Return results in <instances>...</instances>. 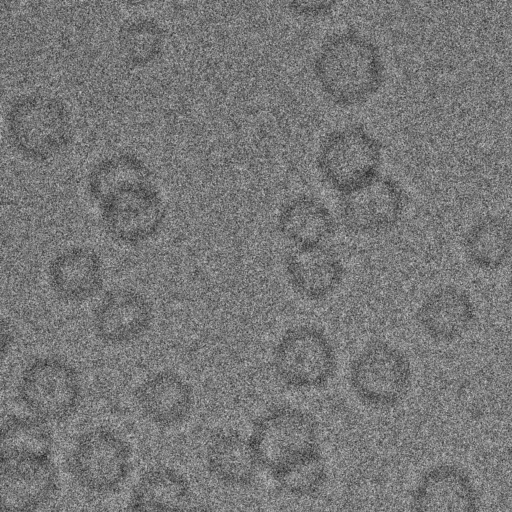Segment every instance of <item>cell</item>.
<instances>
[{
    "instance_id": "12",
    "label": "cell",
    "mask_w": 512,
    "mask_h": 512,
    "mask_svg": "<svg viewBox=\"0 0 512 512\" xmlns=\"http://www.w3.org/2000/svg\"><path fill=\"white\" fill-rule=\"evenodd\" d=\"M411 512H480L481 500L470 474L454 463H440L419 477L411 492Z\"/></svg>"
},
{
    "instance_id": "22",
    "label": "cell",
    "mask_w": 512,
    "mask_h": 512,
    "mask_svg": "<svg viewBox=\"0 0 512 512\" xmlns=\"http://www.w3.org/2000/svg\"><path fill=\"white\" fill-rule=\"evenodd\" d=\"M0 456L50 457L53 435L47 422L35 416L12 415L2 425Z\"/></svg>"
},
{
    "instance_id": "15",
    "label": "cell",
    "mask_w": 512,
    "mask_h": 512,
    "mask_svg": "<svg viewBox=\"0 0 512 512\" xmlns=\"http://www.w3.org/2000/svg\"><path fill=\"white\" fill-rule=\"evenodd\" d=\"M415 316L418 325L429 338L449 343L470 329L476 309L465 290L454 285H443L422 300Z\"/></svg>"
},
{
    "instance_id": "24",
    "label": "cell",
    "mask_w": 512,
    "mask_h": 512,
    "mask_svg": "<svg viewBox=\"0 0 512 512\" xmlns=\"http://www.w3.org/2000/svg\"><path fill=\"white\" fill-rule=\"evenodd\" d=\"M121 42L133 63L146 64L161 49L162 31L152 20L134 21L122 32Z\"/></svg>"
},
{
    "instance_id": "17",
    "label": "cell",
    "mask_w": 512,
    "mask_h": 512,
    "mask_svg": "<svg viewBox=\"0 0 512 512\" xmlns=\"http://www.w3.org/2000/svg\"><path fill=\"white\" fill-rule=\"evenodd\" d=\"M103 264L88 247L68 248L48 266V280L55 294L69 302H82L96 295L103 285Z\"/></svg>"
},
{
    "instance_id": "16",
    "label": "cell",
    "mask_w": 512,
    "mask_h": 512,
    "mask_svg": "<svg viewBox=\"0 0 512 512\" xmlns=\"http://www.w3.org/2000/svg\"><path fill=\"white\" fill-rule=\"evenodd\" d=\"M135 398L145 417L160 427L182 423L194 403L191 385L172 370H161L147 377L137 387Z\"/></svg>"
},
{
    "instance_id": "3",
    "label": "cell",
    "mask_w": 512,
    "mask_h": 512,
    "mask_svg": "<svg viewBox=\"0 0 512 512\" xmlns=\"http://www.w3.org/2000/svg\"><path fill=\"white\" fill-rule=\"evenodd\" d=\"M248 438L260 467L273 479L322 454L315 418L291 405L262 413L254 420Z\"/></svg>"
},
{
    "instance_id": "28",
    "label": "cell",
    "mask_w": 512,
    "mask_h": 512,
    "mask_svg": "<svg viewBox=\"0 0 512 512\" xmlns=\"http://www.w3.org/2000/svg\"><path fill=\"white\" fill-rule=\"evenodd\" d=\"M508 290H509L510 297L512 299V270L510 272L509 279H508Z\"/></svg>"
},
{
    "instance_id": "6",
    "label": "cell",
    "mask_w": 512,
    "mask_h": 512,
    "mask_svg": "<svg viewBox=\"0 0 512 512\" xmlns=\"http://www.w3.org/2000/svg\"><path fill=\"white\" fill-rule=\"evenodd\" d=\"M349 384L364 405L375 409L393 408L404 400L410 390V360L389 342L371 341L352 360Z\"/></svg>"
},
{
    "instance_id": "18",
    "label": "cell",
    "mask_w": 512,
    "mask_h": 512,
    "mask_svg": "<svg viewBox=\"0 0 512 512\" xmlns=\"http://www.w3.org/2000/svg\"><path fill=\"white\" fill-rule=\"evenodd\" d=\"M280 234L295 247L322 245L335 233L330 209L319 199L301 195L287 201L277 216Z\"/></svg>"
},
{
    "instance_id": "10",
    "label": "cell",
    "mask_w": 512,
    "mask_h": 512,
    "mask_svg": "<svg viewBox=\"0 0 512 512\" xmlns=\"http://www.w3.org/2000/svg\"><path fill=\"white\" fill-rule=\"evenodd\" d=\"M406 203L400 183L390 176L378 175L340 195L339 216L348 231L377 235L392 230L400 222Z\"/></svg>"
},
{
    "instance_id": "8",
    "label": "cell",
    "mask_w": 512,
    "mask_h": 512,
    "mask_svg": "<svg viewBox=\"0 0 512 512\" xmlns=\"http://www.w3.org/2000/svg\"><path fill=\"white\" fill-rule=\"evenodd\" d=\"M68 467L84 489L98 494L112 493L129 476L131 448L111 429L94 428L78 437L70 452Z\"/></svg>"
},
{
    "instance_id": "2",
    "label": "cell",
    "mask_w": 512,
    "mask_h": 512,
    "mask_svg": "<svg viewBox=\"0 0 512 512\" xmlns=\"http://www.w3.org/2000/svg\"><path fill=\"white\" fill-rule=\"evenodd\" d=\"M313 72L325 96L341 107L367 102L384 81L379 48L352 30L335 33L323 42L316 53Z\"/></svg>"
},
{
    "instance_id": "9",
    "label": "cell",
    "mask_w": 512,
    "mask_h": 512,
    "mask_svg": "<svg viewBox=\"0 0 512 512\" xmlns=\"http://www.w3.org/2000/svg\"><path fill=\"white\" fill-rule=\"evenodd\" d=\"M9 137L23 155L45 160L68 142L70 122L62 103L43 95L18 99L7 116Z\"/></svg>"
},
{
    "instance_id": "14",
    "label": "cell",
    "mask_w": 512,
    "mask_h": 512,
    "mask_svg": "<svg viewBox=\"0 0 512 512\" xmlns=\"http://www.w3.org/2000/svg\"><path fill=\"white\" fill-rule=\"evenodd\" d=\"M284 270L292 289L309 301L330 297L345 276L341 258L325 244L295 247L285 256Z\"/></svg>"
},
{
    "instance_id": "1",
    "label": "cell",
    "mask_w": 512,
    "mask_h": 512,
    "mask_svg": "<svg viewBox=\"0 0 512 512\" xmlns=\"http://www.w3.org/2000/svg\"><path fill=\"white\" fill-rule=\"evenodd\" d=\"M90 186L104 229L114 240L137 245L160 230L165 219L162 199L136 159L103 163L91 175Z\"/></svg>"
},
{
    "instance_id": "7",
    "label": "cell",
    "mask_w": 512,
    "mask_h": 512,
    "mask_svg": "<svg viewBox=\"0 0 512 512\" xmlns=\"http://www.w3.org/2000/svg\"><path fill=\"white\" fill-rule=\"evenodd\" d=\"M17 390L25 408L45 422L68 419L77 410L82 396L77 370L53 356L31 361L22 371Z\"/></svg>"
},
{
    "instance_id": "13",
    "label": "cell",
    "mask_w": 512,
    "mask_h": 512,
    "mask_svg": "<svg viewBox=\"0 0 512 512\" xmlns=\"http://www.w3.org/2000/svg\"><path fill=\"white\" fill-rule=\"evenodd\" d=\"M153 311L148 299L130 288L108 291L93 315L96 336L104 343L122 345L142 337L150 328Z\"/></svg>"
},
{
    "instance_id": "25",
    "label": "cell",
    "mask_w": 512,
    "mask_h": 512,
    "mask_svg": "<svg viewBox=\"0 0 512 512\" xmlns=\"http://www.w3.org/2000/svg\"><path fill=\"white\" fill-rule=\"evenodd\" d=\"M290 6L299 14L320 15L330 10L333 6L331 2H294Z\"/></svg>"
},
{
    "instance_id": "5",
    "label": "cell",
    "mask_w": 512,
    "mask_h": 512,
    "mask_svg": "<svg viewBox=\"0 0 512 512\" xmlns=\"http://www.w3.org/2000/svg\"><path fill=\"white\" fill-rule=\"evenodd\" d=\"M381 161V143L360 125H349L328 133L316 156V166L323 181L340 195L378 176Z\"/></svg>"
},
{
    "instance_id": "23",
    "label": "cell",
    "mask_w": 512,
    "mask_h": 512,
    "mask_svg": "<svg viewBox=\"0 0 512 512\" xmlns=\"http://www.w3.org/2000/svg\"><path fill=\"white\" fill-rule=\"evenodd\" d=\"M324 458L316 456L297 465L274 479L288 495L308 497L316 494L326 483L328 473Z\"/></svg>"
},
{
    "instance_id": "4",
    "label": "cell",
    "mask_w": 512,
    "mask_h": 512,
    "mask_svg": "<svg viewBox=\"0 0 512 512\" xmlns=\"http://www.w3.org/2000/svg\"><path fill=\"white\" fill-rule=\"evenodd\" d=\"M272 364L285 386L307 391L325 387L334 378L338 358L321 328L302 324L281 335L273 348Z\"/></svg>"
},
{
    "instance_id": "19",
    "label": "cell",
    "mask_w": 512,
    "mask_h": 512,
    "mask_svg": "<svg viewBox=\"0 0 512 512\" xmlns=\"http://www.w3.org/2000/svg\"><path fill=\"white\" fill-rule=\"evenodd\" d=\"M206 464L219 482L231 487L251 485L260 468L249 438L235 431L219 432L212 437Z\"/></svg>"
},
{
    "instance_id": "11",
    "label": "cell",
    "mask_w": 512,
    "mask_h": 512,
    "mask_svg": "<svg viewBox=\"0 0 512 512\" xmlns=\"http://www.w3.org/2000/svg\"><path fill=\"white\" fill-rule=\"evenodd\" d=\"M58 487L51 457L0 456L2 512H36L47 504Z\"/></svg>"
},
{
    "instance_id": "27",
    "label": "cell",
    "mask_w": 512,
    "mask_h": 512,
    "mask_svg": "<svg viewBox=\"0 0 512 512\" xmlns=\"http://www.w3.org/2000/svg\"><path fill=\"white\" fill-rule=\"evenodd\" d=\"M121 512H147L135 504L129 502Z\"/></svg>"
},
{
    "instance_id": "20",
    "label": "cell",
    "mask_w": 512,
    "mask_h": 512,
    "mask_svg": "<svg viewBox=\"0 0 512 512\" xmlns=\"http://www.w3.org/2000/svg\"><path fill=\"white\" fill-rule=\"evenodd\" d=\"M467 261L483 271H495L512 258V224L504 217L486 215L475 221L464 235Z\"/></svg>"
},
{
    "instance_id": "21",
    "label": "cell",
    "mask_w": 512,
    "mask_h": 512,
    "mask_svg": "<svg viewBox=\"0 0 512 512\" xmlns=\"http://www.w3.org/2000/svg\"><path fill=\"white\" fill-rule=\"evenodd\" d=\"M188 480L169 467L146 471L135 484L130 501L147 512H181L187 506Z\"/></svg>"
},
{
    "instance_id": "26",
    "label": "cell",
    "mask_w": 512,
    "mask_h": 512,
    "mask_svg": "<svg viewBox=\"0 0 512 512\" xmlns=\"http://www.w3.org/2000/svg\"><path fill=\"white\" fill-rule=\"evenodd\" d=\"M181 512H217V511L208 505L200 504V505L186 507Z\"/></svg>"
}]
</instances>
